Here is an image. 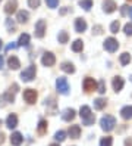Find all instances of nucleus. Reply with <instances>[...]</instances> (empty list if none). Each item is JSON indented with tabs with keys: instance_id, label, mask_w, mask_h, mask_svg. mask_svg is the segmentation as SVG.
Wrapping results in <instances>:
<instances>
[{
	"instance_id": "1",
	"label": "nucleus",
	"mask_w": 132,
	"mask_h": 146,
	"mask_svg": "<svg viewBox=\"0 0 132 146\" xmlns=\"http://www.w3.org/2000/svg\"><path fill=\"white\" fill-rule=\"evenodd\" d=\"M79 115H81V118H82L84 125H91L95 121V117L91 112L90 106H81V109H79Z\"/></svg>"
},
{
	"instance_id": "2",
	"label": "nucleus",
	"mask_w": 132,
	"mask_h": 146,
	"mask_svg": "<svg viewBox=\"0 0 132 146\" xmlns=\"http://www.w3.org/2000/svg\"><path fill=\"white\" fill-rule=\"evenodd\" d=\"M100 125L104 131H112L114 125H116V119H114V117L112 115H104L101 119H100Z\"/></svg>"
},
{
	"instance_id": "3",
	"label": "nucleus",
	"mask_w": 132,
	"mask_h": 146,
	"mask_svg": "<svg viewBox=\"0 0 132 146\" xmlns=\"http://www.w3.org/2000/svg\"><path fill=\"white\" fill-rule=\"evenodd\" d=\"M56 89L60 94H68L69 93V84H68V80L65 77H59L56 80Z\"/></svg>"
},
{
	"instance_id": "4",
	"label": "nucleus",
	"mask_w": 132,
	"mask_h": 146,
	"mask_svg": "<svg viewBox=\"0 0 132 146\" xmlns=\"http://www.w3.org/2000/svg\"><path fill=\"white\" fill-rule=\"evenodd\" d=\"M35 72H37V70H35V65H30L26 70H24L21 72V78L24 81H32L35 78Z\"/></svg>"
},
{
	"instance_id": "5",
	"label": "nucleus",
	"mask_w": 132,
	"mask_h": 146,
	"mask_svg": "<svg viewBox=\"0 0 132 146\" xmlns=\"http://www.w3.org/2000/svg\"><path fill=\"white\" fill-rule=\"evenodd\" d=\"M118 47H119V43H118V40L116 38H113V37H109V38H106V41H104V49L107 50V52H116L118 50Z\"/></svg>"
},
{
	"instance_id": "6",
	"label": "nucleus",
	"mask_w": 132,
	"mask_h": 146,
	"mask_svg": "<svg viewBox=\"0 0 132 146\" xmlns=\"http://www.w3.org/2000/svg\"><path fill=\"white\" fill-rule=\"evenodd\" d=\"M24 99H25V102H28L30 105L35 104V100H37V92L34 89H25L24 90Z\"/></svg>"
},
{
	"instance_id": "7",
	"label": "nucleus",
	"mask_w": 132,
	"mask_h": 146,
	"mask_svg": "<svg viewBox=\"0 0 132 146\" xmlns=\"http://www.w3.org/2000/svg\"><path fill=\"white\" fill-rule=\"evenodd\" d=\"M44 34H46V21L40 19L37 24H35V37L43 38Z\"/></svg>"
},
{
	"instance_id": "8",
	"label": "nucleus",
	"mask_w": 132,
	"mask_h": 146,
	"mask_svg": "<svg viewBox=\"0 0 132 146\" xmlns=\"http://www.w3.org/2000/svg\"><path fill=\"white\" fill-rule=\"evenodd\" d=\"M41 62H43L44 66H53V65L56 64V58H55V55H53V53L47 52V53H44V55H43Z\"/></svg>"
},
{
	"instance_id": "9",
	"label": "nucleus",
	"mask_w": 132,
	"mask_h": 146,
	"mask_svg": "<svg viewBox=\"0 0 132 146\" xmlns=\"http://www.w3.org/2000/svg\"><path fill=\"white\" fill-rule=\"evenodd\" d=\"M13 100H15V96H13L12 92H7V93L2 94V96H0V108H5L7 104H11Z\"/></svg>"
},
{
	"instance_id": "10",
	"label": "nucleus",
	"mask_w": 132,
	"mask_h": 146,
	"mask_svg": "<svg viewBox=\"0 0 132 146\" xmlns=\"http://www.w3.org/2000/svg\"><path fill=\"white\" fill-rule=\"evenodd\" d=\"M84 90L85 92H93V90H97V83L94 81V78H91V77H87V78L84 80Z\"/></svg>"
},
{
	"instance_id": "11",
	"label": "nucleus",
	"mask_w": 132,
	"mask_h": 146,
	"mask_svg": "<svg viewBox=\"0 0 132 146\" xmlns=\"http://www.w3.org/2000/svg\"><path fill=\"white\" fill-rule=\"evenodd\" d=\"M116 3H114V0H106V2L103 3V11L106 12V13H112V12H114L116 11Z\"/></svg>"
},
{
	"instance_id": "12",
	"label": "nucleus",
	"mask_w": 132,
	"mask_h": 146,
	"mask_svg": "<svg viewBox=\"0 0 132 146\" xmlns=\"http://www.w3.org/2000/svg\"><path fill=\"white\" fill-rule=\"evenodd\" d=\"M112 84H113V89H114V92H120V90L123 89V86H125V81H123L122 77H114Z\"/></svg>"
},
{
	"instance_id": "13",
	"label": "nucleus",
	"mask_w": 132,
	"mask_h": 146,
	"mask_svg": "<svg viewBox=\"0 0 132 146\" xmlns=\"http://www.w3.org/2000/svg\"><path fill=\"white\" fill-rule=\"evenodd\" d=\"M75 30H76V33H84V31L87 30V22H85V19L76 18V21H75Z\"/></svg>"
},
{
	"instance_id": "14",
	"label": "nucleus",
	"mask_w": 132,
	"mask_h": 146,
	"mask_svg": "<svg viewBox=\"0 0 132 146\" xmlns=\"http://www.w3.org/2000/svg\"><path fill=\"white\" fill-rule=\"evenodd\" d=\"M68 134L72 137V139H78V137L81 136V127H79V125H70Z\"/></svg>"
},
{
	"instance_id": "15",
	"label": "nucleus",
	"mask_w": 132,
	"mask_h": 146,
	"mask_svg": "<svg viewBox=\"0 0 132 146\" xmlns=\"http://www.w3.org/2000/svg\"><path fill=\"white\" fill-rule=\"evenodd\" d=\"M75 109H72V108H68V109H65L63 111V114H62V118L65 119V121H72V119L75 118Z\"/></svg>"
},
{
	"instance_id": "16",
	"label": "nucleus",
	"mask_w": 132,
	"mask_h": 146,
	"mask_svg": "<svg viewBox=\"0 0 132 146\" xmlns=\"http://www.w3.org/2000/svg\"><path fill=\"white\" fill-rule=\"evenodd\" d=\"M5 12L7 15H12L13 12H16V0H9L5 6Z\"/></svg>"
},
{
	"instance_id": "17",
	"label": "nucleus",
	"mask_w": 132,
	"mask_h": 146,
	"mask_svg": "<svg viewBox=\"0 0 132 146\" xmlns=\"http://www.w3.org/2000/svg\"><path fill=\"white\" fill-rule=\"evenodd\" d=\"M16 19H18V22H21V24H26L28 19H30V13L26 11H19L18 15H16Z\"/></svg>"
},
{
	"instance_id": "18",
	"label": "nucleus",
	"mask_w": 132,
	"mask_h": 146,
	"mask_svg": "<svg viewBox=\"0 0 132 146\" xmlns=\"http://www.w3.org/2000/svg\"><path fill=\"white\" fill-rule=\"evenodd\" d=\"M7 65L11 70H18V68L21 66V62H19V59H18L16 56H11L7 59Z\"/></svg>"
},
{
	"instance_id": "19",
	"label": "nucleus",
	"mask_w": 132,
	"mask_h": 146,
	"mask_svg": "<svg viewBox=\"0 0 132 146\" xmlns=\"http://www.w3.org/2000/svg\"><path fill=\"white\" fill-rule=\"evenodd\" d=\"M22 140H24V137H22V134L21 133H13L12 136H11V143L13 145V146H19L21 143H22Z\"/></svg>"
},
{
	"instance_id": "20",
	"label": "nucleus",
	"mask_w": 132,
	"mask_h": 146,
	"mask_svg": "<svg viewBox=\"0 0 132 146\" xmlns=\"http://www.w3.org/2000/svg\"><path fill=\"white\" fill-rule=\"evenodd\" d=\"M6 125H7L9 128H15V127L18 125V117H16L15 114H11V115L6 118Z\"/></svg>"
},
{
	"instance_id": "21",
	"label": "nucleus",
	"mask_w": 132,
	"mask_h": 146,
	"mask_svg": "<svg viewBox=\"0 0 132 146\" xmlns=\"http://www.w3.org/2000/svg\"><path fill=\"white\" fill-rule=\"evenodd\" d=\"M60 68H62V71L66 72V74H74L75 72V66H74V64H70V62H63Z\"/></svg>"
},
{
	"instance_id": "22",
	"label": "nucleus",
	"mask_w": 132,
	"mask_h": 146,
	"mask_svg": "<svg viewBox=\"0 0 132 146\" xmlns=\"http://www.w3.org/2000/svg\"><path fill=\"white\" fill-rule=\"evenodd\" d=\"M120 115H122L123 119H131V118H132V106H125V108H122Z\"/></svg>"
},
{
	"instance_id": "23",
	"label": "nucleus",
	"mask_w": 132,
	"mask_h": 146,
	"mask_svg": "<svg viewBox=\"0 0 132 146\" xmlns=\"http://www.w3.org/2000/svg\"><path fill=\"white\" fill-rule=\"evenodd\" d=\"M30 36L26 33H24V34H21V37H19V41H18V44L19 46H24V47H26V46H30Z\"/></svg>"
},
{
	"instance_id": "24",
	"label": "nucleus",
	"mask_w": 132,
	"mask_h": 146,
	"mask_svg": "<svg viewBox=\"0 0 132 146\" xmlns=\"http://www.w3.org/2000/svg\"><path fill=\"white\" fill-rule=\"evenodd\" d=\"M37 131H38V134H41V136L47 133V121H46V119H41V121L38 123Z\"/></svg>"
},
{
	"instance_id": "25",
	"label": "nucleus",
	"mask_w": 132,
	"mask_h": 146,
	"mask_svg": "<svg viewBox=\"0 0 132 146\" xmlns=\"http://www.w3.org/2000/svg\"><path fill=\"white\" fill-rule=\"evenodd\" d=\"M79 6H81L84 11H90L93 7V0H79Z\"/></svg>"
},
{
	"instance_id": "26",
	"label": "nucleus",
	"mask_w": 132,
	"mask_h": 146,
	"mask_svg": "<svg viewBox=\"0 0 132 146\" xmlns=\"http://www.w3.org/2000/svg\"><path fill=\"white\" fill-rule=\"evenodd\" d=\"M82 49H84L82 40H75V41L72 43V50H74V52H81Z\"/></svg>"
},
{
	"instance_id": "27",
	"label": "nucleus",
	"mask_w": 132,
	"mask_h": 146,
	"mask_svg": "<svg viewBox=\"0 0 132 146\" xmlns=\"http://www.w3.org/2000/svg\"><path fill=\"white\" fill-rule=\"evenodd\" d=\"M106 104H107V102H106L104 99L99 98V99H95V100H94V108H95V109H99V111H101V109L106 106Z\"/></svg>"
},
{
	"instance_id": "28",
	"label": "nucleus",
	"mask_w": 132,
	"mask_h": 146,
	"mask_svg": "<svg viewBox=\"0 0 132 146\" xmlns=\"http://www.w3.org/2000/svg\"><path fill=\"white\" fill-rule=\"evenodd\" d=\"M57 40H59V43H68V40H69V36H68V33L66 31H60L59 33V36H57Z\"/></svg>"
},
{
	"instance_id": "29",
	"label": "nucleus",
	"mask_w": 132,
	"mask_h": 146,
	"mask_svg": "<svg viewBox=\"0 0 132 146\" xmlns=\"http://www.w3.org/2000/svg\"><path fill=\"white\" fill-rule=\"evenodd\" d=\"M129 62H131V55H129L128 52L122 53V55H120V64H122V65H128Z\"/></svg>"
},
{
	"instance_id": "30",
	"label": "nucleus",
	"mask_w": 132,
	"mask_h": 146,
	"mask_svg": "<svg viewBox=\"0 0 132 146\" xmlns=\"http://www.w3.org/2000/svg\"><path fill=\"white\" fill-rule=\"evenodd\" d=\"M6 27H7V30L9 31H15V28H16V25H15V21L12 19V18H7L6 19Z\"/></svg>"
},
{
	"instance_id": "31",
	"label": "nucleus",
	"mask_w": 132,
	"mask_h": 146,
	"mask_svg": "<svg viewBox=\"0 0 132 146\" xmlns=\"http://www.w3.org/2000/svg\"><path fill=\"white\" fill-rule=\"evenodd\" d=\"M112 143H113V140H112V137H109V136L103 137V139L100 140V146H112Z\"/></svg>"
},
{
	"instance_id": "32",
	"label": "nucleus",
	"mask_w": 132,
	"mask_h": 146,
	"mask_svg": "<svg viewBox=\"0 0 132 146\" xmlns=\"http://www.w3.org/2000/svg\"><path fill=\"white\" fill-rule=\"evenodd\" d=\"M55 139H56L57 142H63V140L66 139V133H65V131H62V130L57 131V133L55 134Z\"/></svg>"
},
{
	"instance_id": "33",
	"label": "nucleus",
	"mask_w": 132,
	"mask_h": 146,
	"mask_svg": "<svg viewBox=\"0 0 132 146\" xmlns=\"http://www.w3.org/2000/svg\"><path fill=\"white\" fill-rule=\"evenodd\" d=\"M119 28H120V24H119V21H114V22H112V25H110V31H112L113 34H116V33L119 31Z\"/></svg>"
},
{
	"instance_id": "34",
	"label": "nucleus",
	"mask_w": 132,
	"mask_h": 146,
	"mask_svg": "<svg viewBox=\"0 0 132 146\" xmlns=\"http://www.w3.org/2000/svg\"><path fill=\"white\" fill-rule=\"evenodd\" d=\"M40 3H41V0H28V6L32 7V9H37Z\"/></svg>"
},
{
	"instance_id": "35",
	"label": "nucleus",
	"mask_w": 132,
	"mask_h": 146,
	"mask_svg": "<svg viewBox=\"0 0 132 146\" xmlns=\"http://www.w3.org/2000/svg\"><path fill=\"white\" fill-rule=\"evenodd\" d=\"M46 3H47L49 7L55 9V7H57V5H59V0H46Z\"/></svg>"
},
{
	"instance_id": "36",
	"label": "nucleus",
	"mask_w": 132,
	"mask_h": 146,
	"mask_svg": "<svg viewBox=\"0 0 132 146\" xmlns=\"http://www.w3.org/2000/svg\"><path fill=\"white\" fill-rule=\"evenodd\" d=\"M97 90H99V93H106V84H104V81H100L99 84H97Z\"/></svg>"
},
{
	"instance_id": "37",
	"label": "nucleus",
	"mask_w": 132,
	"mask_h": 146,
	"mask_svg": "<svg viewBox=\"0 0 132 146\" xmlns=\"http://www.w3.org/2000/svg\"><path fill=\"white\" fill-rule=\"evenodd\" d=\"M123 31H125L126 36H132V24H126L125 28H123Z\"/></svg>"
},
{
	"instance_id": "38",
	"label": "nucleus",
	"mask_w": 132,
	"mask_h": 146,
	"mask_svg": "<svg viewBox=\"0 0 132 146\" xmlns=\"http://www.w3.org/2000/svg\"><path fill=\"white\" fill-rule=\"evenodd\" d=\"M120 12H122V16H125V15H128V6L125 5V6H122V9H120Z\"/></svg>"
},
{
	"instance_id": "39",
	"label": "nucleus",
	"mask_w": 132,
	"mask_h": 146,
	"mask_svg": "<svg viewBox=\"0 0 132 146\" xmlns=\"http://www.w3.org/2000/svg\"><path fill=\"white\" fill-rule=\"evenodd\" d=\"M93 33H95V34H100V33H101V27H100V25H97L95 28H93Z\"/></svg>"
},
{
	"instance_id": "40",
	"label": "nucleus",
	"mask_w": 132,
	"mask_h": 146,
	"mask_svg": "<svg viewBox=\"0 0 132 146\" xmlns=\"http://www.w3.org/2000/svg\"><path fill=\"white\" fill-rule=\"evenodd\" d=\"M18 47V44H15V43H11L7 47H6V50H12V49H16Z\"/></svg>"
},
{
	"instance_id": "41",
	"label": "nucleus",
	"mask_w": 132,
	"mask_h": 146,
	"mask_svg": "<svg viewBox=\"0 0 132 146\" xmlns=\"http://www.w3.org/2000/svg\"><path fill=\"white\" fill-rule=\"evenodd\" d=\"M11 92H13V93L18 92V84H13V86H12V87H11Z\"/></svg>"
},
{
	"instance_id": "42",
	"label": "nucleus",
	"mask_w": 132,
	"mask_h": 146,
	"mask_svg": "<svg viewBox=\"0 0 132 146\" xmlns=\"http://www.w3.org/2000/svg\"><path fill=\"white\" fill-rule=\"evenodd\" d=\"M3 65H5V61H3V56L0 55V70L3 68Z\"/></svg>"
},
{
	"instance_id": "43",
	"label": "nucleus",
	"mask_w": 132,
	"mask_h": 146,
	"mask_svg": "<svg viewBox=\"0 0 132 146\" xmlns=\"http://www.w3.org/2000/svg\"><path fill=\"white\" fill-rule=\"evenodd\" d=\"M68 12H69V9H68V7H63V9L60 11V15H65V13H68Z\"/></svg>"
},
{
	"instance_id": "44",
	"label": "nucleus",
	"mask_w": 132,
	"mask_h": 146,
	"mask_svg": "<svg viewBox=\"0 0 132 146\" xmlns=\"http://www.w3.org/2000/svg\"><path fill=\"white\" fill-rule=\"evenodd\" d=\"M3 142H5V134H3V133H0V145H2Z\"/></svg>"
},
{
	"instance_id": "45",
	"label": "nucleus",
	"mask_w": 132,
	"mask_h": 146,
	"mask_svg": "<svg viewBox=\"0 0 132 146\" xmlns=\"http://www.w3.org/2000/svg\"><path fill=\"white\" fill-rule=\"evenodd\" d=\"M125 146H132V140H125Z\"/></svg>"
},
{
	"instance_id": "46",
	"label": "nucleus",
	"mask_w": 132,
	"mask_h": 146,
	"mask_svg": "<svg viewBox=\"0 0 132 146\" xmlns=\"http://www.w3.org/2000/svg\"><path fill=\"white\" fill-rule=\"evenodd\" d=\"M2 46H3V41H2V38H0V49H2Z\"/></svg>"
},
{
	"instance_id": "47",
	"label": "nucleus",
	"mask_w": 132,
	"mask_h": 146,
	"mask_svg": "<svg viewBox=\"0 0 132 146\" xmlns=\"http://www.w3.org/2000/svg\"><path fill=\"white\" fill-rule=\"evenodd\" d=\"M50 146H59V145H57V143H51Z\"/></svg>"
},
{
	"instance_id": "48",
	"label": "nucleus",
	"mask_w": 132,
	"mask_h": 146,
	"mask_svg": "<svg viewBox=\"0 0 132 146\" xmlns=\"http://www.w3.org/2000/svg\"><path fill=\"white\" fill-rule=\"evenodd\" d=\"M129 15H131V18H132V7H131V11H129Z\"/></svg>"
},
{
	"instance_id": "49",
	"label": "nucleus",
	"mask_w": 132,
	"mask_h": 146,
	"mask_svg": "<svg viewBox=\"0 0 132 146\" xmlns=\"http://www.w3.org/2000/svg\"><path fill=\"white\" fill-rule=\"evenodd\" d=\"M0 2H2V0H0Z\"/></svg>"
}]
</instances>
